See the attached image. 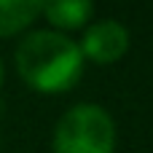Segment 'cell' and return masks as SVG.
<instances>
[{
    "instance_id": "cell-1",
    "label": "cell",
    "mask_w": 153,
    "mask_h": 153,
    "mask_svg": "<svg viewBox=\"0 0 153 153\" xmlns=\"http://www.w3.org/2000/svg\"><path fill=\"white\" fill-rule=\"evenodd\" d=\"M16 70L38 91H67L83 70V54L75 40L54 30H35L16 46Z\"/></svg>"
},
{
    "instance_id": "cell-4",
    "label": "cell",
    "mask_w": 153,
    "mask_h": 153,
    "mask_svg": "<svg viewBox=\"0 0 153 153\" xmlns=\"http://www.w3.org/2000/svg\"><path fill=\"white\" fill-rule=\"evenodd\" d=\"M94 5L89 0H56V3H40V13L56 24V27H81L89 16H91Z\"/></svg>"
},
{
    "instance_id": "cell-6",
    "label": "cell",
    "mask_w": 153,
    "mask_h": 153,
    "mask_svg": "<svg viewBox=\"0 0 153 153\" xmlns=\"http://www.w3.org/2000/svg\"><path fill=\"white\" fill-rule=\"evenodd\" d=\"M0 83H3V62H0Z\"/></svg>"
},
{
    "instance_id": "cell-3",
    "label": "cell",
    "mask_w": 153,
    "mask_h": 153,
    "mask_svg": "<svg viewBox=\"0 0 153 153\" xmlns=\"http://www.w3.org/2000/svg\"><path fill=\"white\" fill-rule=\"evenodd\" d=\"M126 46H129L126 27L116 19H100L83 32L81 54L100 65H108V62H116L126 51Z\"/></svg>"
},
{
    "instance_id": "cell-2",
    "label": "cell",
    "mask_w": 153,
    "mask_h": 153,
    "mask_svg": "<svg viewBox=\"0 0 153 153\" xmlns=\"http://www.w3.org/2000/svg\"><path fill=\"white\" fill-rule=\"evenodd\" d=\"M113 118L91 102L70 108L54 129V153H113Z\"/></svg>"
},
{
    "instance_id": "cell-5",
    "label": "cell",
    "mask_w": 153,
    "mask_h": 153,
    "mask_svg": "<svg viewBox=\"0 0 153 153\" xmlns=\"http://www.w3.org/2000/svg\"><path fill=\"white\" fill-rule=\"evenodd\" d=\"M40 13L38 0H0V38L24 30Z\"/></svg>"
}]
</instances>
